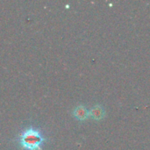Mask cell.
I'll return each mask as SVG.
<instances>
[{"label":"cell","mask_w":150,"mask_h":150,"mask_svg":"<svg viewBox=\"0 0 150 150\" xmlns=\"http://www.w3.org/2000/svg\"><path fill=\"white\" fill-rule=\"evenodd\" d=\"M43 137L37 130L29 128L20 135V145L26 150H41Z\"/></svg>","instance_id":"6da1fadb"},{"label":"cell","mask_w":150,"mask_h":150,"mask_svg":"<svg viewBox=\"0 0 150 150\" xmlns=\"http://www.w3.org/2000/svg\"><path fill=\"white\" fill-rule=\"evenodd\" d=\"M105 115V109L102 105H95L90 110V117L95 120H101Z\"/></svg>","instance_id":"7a4b0ae2"},{"label":"cell","mask_w":150,"mask_h":150,"mask_svg":"<svg viewBox=\"0 0 150 150\" xmlns=\"http://www.w3.org/2000/svg\"><path fill=\"white\" fill-rule=\"evenodd\" d=\"M75 118H76L78 120H85L87 118L90 117V111L87 110L86 107L83 105H78L73 112Z\"/></svg>","instance_id":"3957f363"}]
</instances>
